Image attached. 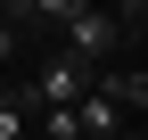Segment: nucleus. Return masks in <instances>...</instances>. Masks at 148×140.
I'll return each instance as SVG.
<instances>
[{
	"mask_svg": "<svg viewBox=\"0 0 148 140\" xmlns=\"http://www.w3.org/2000/svg\"><path fill=\"white\" fill-rule=\"evenodd\" d=\"M58 16H66V49L90 66V74H107L115 49H123V16L115 8H90V0H58Z\"/></svg>",
	"mask_w": 148,
	"mask_h": 140,
	"instance_id": "1",
	"label": "nucleus"
},
{
	"mask_svg": "<svg viewBox=\"0 0 148 140\" xmlns=\"http://www.w3.org/2000/svg\"><path fill=\"white\" fill-rule=\"evenodd\" d=\"M90 91H99V74H90V66L82 58H74V49H58V58H41V66H33V82H25V99H33V107H82V99Z\"/></svg>",
	"mask_w": 148,
	"mask_h": 140,
	"instance_id": "2",
	"label": "nucleus"
},
{
	"mask_svg": "<svg viewBox=\"0 0 148 140\" xmlns=\"http://www.w3.org/2000/svg\"><path fill=\"white\" fill-rule=\"evenodd\" d=\"M99 91L115 99L123 115H148V74H140V66H107V74H99Z\"/></svg>",
	"mask_w": 148,
	"mask_h": 140,
	"instance_id": "3",
	"label": "nucleus"
},
{
	"mask_svg": "<svg viewBox=\"0 0 148 140\" xmlns=\"http://www.w3.org/2000/svg\"><path fill=\"white\" fill-rule=\"evenodd\" d=\"M25 132H33V99L8 91V99H0V140H25Z\"/></svg>",
	"mask_w": 148,
	"mask_h": 140,
	"instance_id": "4",
	"label": "nucleus"
},
{
	"mask_svg": "<svg viewBox=\"0 0 148 140\" xmlns=\"http://www.w3.org/2000/svg\"><path fill=\"white\" fill-rule=\"evenodd\" d=\"M41 132H49V140H90V132H82V107H49Z\"/></svg>",
	"mask_w": 148,
	"mask_h": 140,
	"instance_id": "5",
	"label": "nucleus"
},
{
	"mask_svg": "<svg viewBox=\"0 0 148 140\" xmlns=\"http://www.w3.org/2000/svg\"><path fill=\"white\" fill-rule=\"evenodd\" d=\"M16 58V25H0V66H8Z\"/></svg>",
	"mask_w": 148,
	"mask_h": 140,
	"instance_id": "6",
	"label": "nucleus"
},
{
	"mask_svg": "<svg viewBox=\"0 0 148 140\" xmlns=\"http://www.w3.org/2000/svg\"><path fill=\"white\" fill-rule=\"evenodd\" d=\"M123 140H148V132H123Z\"/></svg>",
	"mask_w": 148,
	"mask_h": 140,
	"instance_id": "7",
	"label": "nucleus"
}]
</instances>
